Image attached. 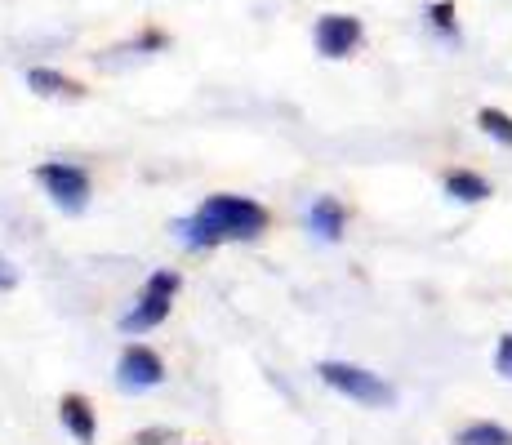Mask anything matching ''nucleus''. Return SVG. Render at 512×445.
I'll use <instances>...</instances> for the list:
<instances>
[{
  "mask_svg": "<svg viewBox=\"0 0 512 445\" xmlns=\"http://www.w3.org/2000/svg\"><path fill=\"white\" fill-rule=\"evenodd\" d=\"M343 227H348V214H343V205L334 201V196H321L308 210V232L321 236V241H339Z\"/></svg>",
  "mask_w": 512,
  "mask_h": 445,
  "instance_id": "nucleus-7",
  "label": "nucleus"
},
{
  "mask_svg": "<svg viewBox=\"0 0 512 445\" xmlns=\"http://www.w3.org/2000/svg\"><path fill=\"white\" fill-rule=\"evenodd\" d=\"M174 294H179V272H156V276H147L143 299L134 303V312L121 316V330H125V334H143V330H152V325H161L165 316H170Z\"/></svg>",
  "mask_w": 512,
  "mask_h": 445,
  "instance_id": "nucleus-3",
  "label": "nucleus"
},
{
  "mask_svg": "<svg viewBox=\"0 0 512 445\" xmlns=\"http://www.w3.org/2000/svg\"><path fill=\"white\" fill-rule=\"evenodd\" d=\"M477 125L486 130L490 138H499L504 147H512V116L508 112H499V107H481L477 112Z\"/></svg>",
  "mask_w": 512,
  "mask_h": 445,
  "instance_id": "nucleus-12",
  "label": "nucleus"
},
{
  "mask_svg": "<svg viewBox=\"0 0 512 445\" xmlns=\"http://www.w3.org/2000/svg\"><path fill=\"white\" fill-rule=\"evenodd\" d=\"M455 445H512V428L504 423H468L455 432Z\"/></svg>",
  "mask_w": 512,
  "mask_h": 445,
  "instance_id": "nucleus-11",
  "label": "nucleus"
},
{
  "mask_svg": "<svg viewBox=\"0 0 512 445\" xmlns=\"http://www.w3.org/2000/svg\"><path fill=\"white\" fill-rule=\"evenodd\" d=\"M0 285H14V272H9V263H0Z\"/></svg>",
  "mask_w": 512,
  "mask_h": 445,
  "instance_id": "nucleus-15",
  "label": "nucleus"
},
{
  "mask_svg": "<svg viewBox=\"0 0 512 445\" xmlns=\"http://www.w3.org/2000/svg\"><path fill=\"white\" fill-rule=\"evenodd\" d=\"M27 85H32L36 94H45V98H76L81 94V85L67 81L63 72H49V67H32V72H27Z\"/></svg>",
  "mask_w": 512,
  "mask_h": 445,
  "instance_id": "nucleus-10",
  "label": "nucleus"
},
{
  "mask_svg": "<svg viewBox=\"0 0 512 445\" xmlns=\"http://www.w3.org/2000/svg\"><path fill=\"white\" fill-rule=\"evenodd\" d=\"M428 23L437 27L441 36H455V5H450V0H437V5H428Z\"/></svg>",
  "mask_w": 512,
  "mask_h": 445,
  "instance_id": "nucleus-13",
  "label": "nucleus"
},
{
  "mask_svg": "<svg viewBox=\"0 0 512 445\" xmlns=\"http://www.w3.org/2000/svg\"><path fill=\"white\" fill-rule=\"evenodd\" d=\"M58 419H63V428L72 432L81 445H94L98 423H94V410L81 397H63V405H58Z\"/></svg>",
  "mask_w": 512,
  "mask_h": 445,
  "instance_id": "nucleus-8",
  "label": "nucleus"
},
{
  "mask_svg": "<svg viewBox=\"0 0 512 445\" xmlns=\"http://www.w3.org/2000/svg\"><path fill=\"white\" fill-rule=\"evenodd\" d=\"M268 232V210L250 196H210L192 219L183 223V245L187 250H205L219 241H254Z\"/></svg>",
  "mask_w": 512,
  "mask_h": 445,
  "instance_id": "nucleus-1",
  "label": "nucleus"
},
{
  "mask_svg": "<svg viewBox=\"0 0 512 445\" xmlns=\"http://www.w3.org/2000/svg\"><path fill=\"white\" fill-rule=\"evenodd\" d=\"M36 178H41V187L63 205V210H85V201H90V174H85L81 165L49 161V165H41Z\"/></svg>",
  "mask_w": 512,
  "mask_h": 445,
  "instance_id": "nucleus-4",
  "label": "nucleus"
},
{
  "mask_svg": "<svg viewBox=\"0 0 512 445\" xmlns=\"http://www.w3.org/2000/svg\"><path fill=\"white\" fill-rule=\"evenodd\" d=\"M317 374L330 383L334 392H343V397H352V401H361V405H392V401H397V388H392L388 379H379V374L361 370V365L326 361Z\"/></svg>",
  "mask_w": 512,
  "mask_h": 445,
  "instance_id": "nucleus-2",
  "label": "nucleus"
},
{
  "mask_svg": "<svg viewBox=\"0 0 512 445\" xmlns=\"http://www.w3.org/2000/svg\"><path fill=\"white\" fill-rule=\"evenodd\" d=\"M361 18H352V14H326V18H317V32H312V41H317V54H326V58H348L352 49L361 45Z\"/></svg>",
  "mask_w": 512,
  "mask_h": 445,
  "instance_id": "nucleus-5",
  "label": "nucleus"
},
{
  "mask_svg": "<svg viewBox=\"0 0 512 445\" xmlns=\"http://www.w3.org/2000/svg\"><path fill=\"white\" fill-rule=\"evenodd\" d=\"M165 379V365L152 348H125L121 365H116V383L125 392H143V388H156Z\"/></svg>",
  "mask_w": 512,
  "mask_h": 445,
  "instance_id": "nucleus-6",
  "label": "nucleus"
},
{
  "mask_svg": "<svg viewBox=\"0 0 512 445\" xmlns=\"http://www.w3.org/2000/svg\"><path fill=\"white\" fill-rule=\"evenodd\" d=\"M446 196H455V201H464V205H481L490 196V183L472 170H450L446 174Z\"/></svg>",
  "mask_w": 512,
  "mask_h": 445,
  "instance_id": "nucleus-9",
  "label": "nucleus"
},
{
  "mask_svg": "<svg viewBox=\"0 0 512 445\" xmlns=\"http://www.w3.org/2000/svg\"><path fill=\"white\" fill-rule=\"evenodd\" d=\"M495 370L504 374V379H512V334H504V339H499V352H495Z\"/></svg>",
  "mask_w": 512,
  "mask_h": 445,
  "instance_id": "nucleus-14",
  "label": "nucleus"
}]
</instances>
